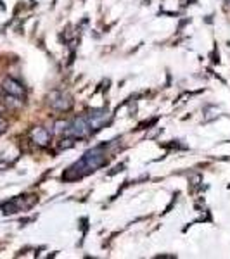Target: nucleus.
<instances>
[{
  "label": "nucleus",
  "mask_w": 230,
  "mask_h": 259,
  "mask_svg": "<svg viewBox=\"0 0 230 259\" xmlns=\"http://www.w3.org/2000/svg\"><path fill=\"white\" fill-rule=\"evenodd\" d=\"M104 164H106V154L102 152V147H95L83 154L82 159L78 162H74L66 175L74 173V175H71L68 180H76V178H82V177H85V175L92 173V171L99 169L100 166H104ZM66 175H62V177H66Z\"/></svg>",
  "instance_id": "obj_1"
},
{
  "label": "nucleus",
  "mask_w": 230,
  "mask_h": 259,
  "mask_svg": "<svg viewBox=\"0 0 230 259\" xmlns=\"http://www.w3.org/2000/svg\"><path fill=\"white\" fill-rule=\"evenodd\" d=\"M94 133L92 124L87 116H80V118H74L68 123V128L64 132V137H69L71 140H78V139H87V137Z\"/></svg>",
  "instance_id": "obj_2"
},
{
  "label": "nucleus",
  "mask_w": 230,
  "mask_h": 259,
  "mask_svg": "<svg viewBox=\"0 0 230 259\" xmlns=\"http://www.w3.org/2000/svg\"><path fill=\"white\" fill-rule=\"evenodd\" d=\"M49 106L56 111H69L73 107V97L68 94V92L62 90H54L52 94L49 95Z\"/></svg>",
  "instance_id": "obj_3"
},
{
  "label": "nucleus",
  "mask_w": 230,
  "mask_h": 259,
  "mask_svg": "<svg viewBox=\"0 0 230 259\" xmlns=\"http://www.w3.org/2000/svg\"><path fill=\"white\" fill-rule=\"evenodd\" d=\"M2 90L6 92V95H9L11 99L23 100L26 97V90H24L23 83H19L18 80H14V78H11V76L2 81Z\"/></svg>",
  "instance_id": "obj_4"
},
{
  "label": "nucleus",
  "mask_w": 230,
  "mask_h": 259,
  "mask_svg": "<svg viewBox=\"0 0 230 259\" xmlns=\"http://www.w3.org/2000/svg\"><path fill=\"white\" fill-rule=\"evenodd\" d=\"M52 139V133L49 132L45 126H36L31 130V140L35 142L39 147H47Z\"/></svg>",
  "instance_id": "obj_5"
},
{
  "label": "nucleus",
  "mask_w": 230,
  "mask_h": 259,
  "mask_svg": "<svg viewBox=\"0 0 230 259\" xmlns=\"http://www.w3.org/2000/svg\"><path fill=\"white\" fill-rule=\"evenodd\" d=\"M6 130H7V121L4 118H0V135H2V133H6Z\"/></svg>",
  "instance_id": "obj_6"
}]
</instances>
